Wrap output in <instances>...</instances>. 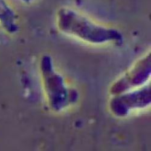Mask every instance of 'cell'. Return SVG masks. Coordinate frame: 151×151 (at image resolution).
Masks as SVG:
<instances>
[{"label": "cell", "mask_w": 151, "mask_h": 151, "mask_svg": "<svg viewBox=\"0 0 151 151\" xmlns=\"http://www.w3.org/2000/svg\"><path fill=\"white\" fill-rule=\"evenodd\" d=\"M56 23L62 33L88 43L102 44L123 40L117 29L100 25L71 7H62L58 10Z\"/></svg>", "instance_id": "obj_1"}, {"label": "cell", "mask_w": 151, "mask_h": 151, "mask_svg": "<svg viewBox=\"0 0 151 151\" xmlns=\"http://www.w3.org/2000/svg\"><path fill=\"white\" fill-rule=\"evenodd\" d=\"M41 72L50 107L56 112L62 110L69 105L71 95L61 75L55 70L49 56H44L42 60Z\"/></svg>", "instance_id": "obj_2"}, {"label": "cell", "mask_w": 151, "mask_h": 151, "mask_svg": "<svg viewBox=\"0 0 151 151\" xmlns=\"http://www.w3.org/2000/svg\"><path fill=\"white\" fill-rule=\"evenodd\" d=\"M150 103V87L147 86L139 90L116 95L110 103V108L115 115L123 117L134 109L143 108Z\"/></svg>", "instance_id": "obj_3"}, {"label": "cell", "mask_w": 151, "mask_h": 151, "mask_svg": "<svg viewBox=\"0 0 151 151\" xmlns=\"http://www.w3.org/2000/svg\"><path fill=\"white\" fill-rule=\"evenodd\" d=\"M150 74V54L138 61L124 76L112 85L111 92L115 95L144 84Z\"/></svg>", "instance_id": "obj_4"}, {"label": "cell", "mask_w": 151, "mask_h": 151, "mask_svg": "<svg viewBox=\"0 0 151 151\" xmlns=\"http://www.w3.org/2000/svg\"><path fill=\"white\" fill-rule=\"evenodd\" d=\"M0 21L6 25L15 26V12L7 0H0Z\"/></svg>", "instance_id": "obj_5"}]
</instances>
